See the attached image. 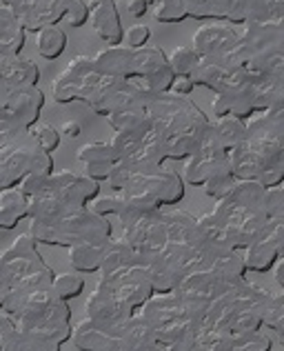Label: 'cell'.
Listing matches in <instances>:
<instances>
[{
	"mask_svg": "<svg viewBox=\"0 0 284 351\" xmlns=\"http://www.w3.org/2000/svg\"><path fill=\"white\" fill-rule=\"evenodd\" d=\"M260 322L267 325L282 343V327H284V295L280 291H271L269 298L260 307Z\"/></svg>",
	"mask_w": 284,
	"mask_h": 351,
	"instance_id": "39",
	"label": "cell"
},
{
	"mask_svg": "<svg viewBox=\"0 0 284 351\" xmlns=\"http://www.w3.org/2000/svg\"><path fill=\"white\" fill-rule=\"evenodd\" d=\"M53 287H56L60 298L71 300V298H76V295L82 293V289H85V280H82V276H78V274L65 271V274L56 276V282H53Z\"/></svg>",
	"mask_w": 284,
	"mask_h": 351,
	"instance_id": "46",
	"label": "cell"
},
{
	"mask_svg": "<svg viewBox=\"0 0 284 351\" xmlns=\"http://www.w3.org/2000/svg\"><path fill=\"white\" fill-rule=\"evenodd\" d=\"M125 5H127V12H129L131 16H135V18L144 16L146 12H149V7H151L149 0H125Z\"/></svg>",
	"mask_w": 284,
	"mask_h": 351,
	"instance_id": "55",
	"label": "cell"
},
{
	"mask_svg": "<svg viewBox=\"0 0 284 351\" xmlns=\"http://www.w3.org/2000/svg\"><path fill=\"white\" fill-rule=\"evenodd\" d=\"M0 3H3V7H12V9H16L18 5H23L25 0H0Z\"/></svg>",
	"mask_w": 284,
	"mask_h": 351,
	"instance_id": "58",
	"label": "cell"
},
{
	"mask_svg": "<svg viewBox=\"0 0 284 351\" xmlns=\"http://www.w3.org/2000/svg\"><path fill=\"white\" fill-rule=\"evenodd\" d=\"M271 345H273L271 336L255 329V331H246V334L224 338L218 351H269Z\"/></svg>",
	"mask_w": 284,
	"mask_h": 351,
	"instance_id": "37",
	"label": "cell"
},
{
	"mask_svg": "<svg viewBox=\"0 0 284 351\" xmlns=\"http://www.w3.org/2000/svg\"><path fill=\"white\" fill-rule=\"evenodd\" d=\"M105 351H127L120 343H118V340H116V343L112 345V347H109V349H105Z\"/></svg>",
	"mask_w": 284,
	"mask_h": 351,
	"instance_id": "59",
	"label": "cell"
},
{
	"mask_svg": "<svg viewBox=\"0 0 284 351\" xmlns=\"http://www.w3.org/2000/svg\"><path fill=\"white\" fill-rule=\"evenodd\" d=\"M100 78H103V73L98 71L94 56H85V53L73 56L67 67L51 80L53 100L60 105L73 103V100L87 103L89 94L94 91Z\"/></svg>",
	"mask_w": 284,
	"mask_h": 351,
	"instance_id": "6",
	"label": "cell"
},
{
	"mask_svg": "<svg viewBox=\"0 0 284 351\" xmlns=\"http://www.w3.org/2000/svg\"><path fill=\"white\" fill-rule=\"evenodd\" d=\"M27 232L38 243L73 247L89 238L112 236V223L91 207H76L58 220H31Z\"/></svg>",
	"mask_w": 284,
	"mask_h": 351,
	"instance_id": "3",
	"label": "cell"
},
{
	"mask_svg": "<svg viewBox=\"0 0 284 351\" xmlns=\"http://www.w3.org/2000/svg\"><path fill=\"white\" fill-rule=\"evenodd\" d=\"M47 267L38 254V240L29 232L18 236L12 247L5 249L3 258H0V291L12 289L16 282H21L29 274Z\"/></svg>",
	"mask_w": 284,
	"mask_h": 351,
	"instance_id": "7",
	"label": "cell"
},
{
	"mask_svg": "<svg viewBox=\"0 0 284 351\" xmlns=\"http://www.w3.org/2000/svg\"><path fill=\"white\" fill-rule=\"evenodd\" d=\"M146 114L151 116V129L162 138L173 134H196L203 138L211 123L189 96H178L171 91H155L146 105Z\"/></svg>",
	"mask_w": 284,
	"mask_h": 351,
	"instance_id": "4",
	"label": "cell"
},
{
	"mask_svg": "<svg viewBox=\"0 0 284 351\" xmlns=\"http://www.w3.org/2000/svg\"><path fill=\"white\" fill-rule=\"evenodd\" d=\"M142 351H167V349H164V347H160L158 343H155V345H151V347H146V349H142Z\"/></svg>",
	"mask_w": 284,
	"mask_h": 351,
	"instance_id": "60",
	"label": "cell"
},
{
	"mask_svg": "<svg viewBox=\"0 0 284 351\" xmlns=\"http://www.w3.org/2000/svg\"><path fill=\"white\" fill-rule=\"evenodd\" d=\"M27 29L12 7H0V56H21Z\"/></svg>",
	"mask_w": 284,
	"mask_h": 351,
	"instance_id": "28",
	"label": "cell"
},
{
	"mask_svg": "<svg viewBox=\"0 0 284 351\" xmlns=\"http://www.w3.org/2000/svg\"><path fill=\"white\" fill-rule=\"evenodd\" d=\"M58 132L69 136V138H78L82 134V123H78L76 118H67V120H62V125H60Z\"/></svg>",
	"mask_w": 284,
	"mask_h": 351,
	"instance_id": "56",
	"label": "cell"
},
{
	"mask_svg": "<svg viewBox=\"0 0 284 351\" xmlns=\"http://www.w3.org/2000/svg\"><path fill=\"white\" fill-rule=\"evenodd\" d=\"M153 9V18L160 23H180L187 18L185 12V3L182 0H158V3L151 5Z\"/></svg>",
	"mask_w": 284,
	"mask_h": 351,
	"instance_id": "44",
	"label": "cell"
},
{
	"mask_svg": "<svg viewBox=\"0 0 284 351\" xmlns=\"http://www.w3.org/2000/svg\"><path fill=\"white\" fill-rule=\"evenodd\" d=\"M38 64L23 56H0V87L38 85Z\"/></svg>",
	"mask_w": 284,
	"mask_h": 351,
	"instance_id": "26",
	"label": "cell"
},
{
	"mask_svg": "<svg viewBox=\"0 0 284 351\" xmlns=\"http://www.w3.org/2000/svg\"><path fill=\"white\" fill-rule=\"evenodd\" d=\"M180 256H182L180 245H167L149 265L144 267L146 274H149V280L153 285V293H171L178 287V282L182 280Z\"/></svg>",
	"mask_w": 284,
	"mask_h": 351,
	"instance_id": "16",
	"label": "cell"
},
{
	"mask_svg": "<svg viewBox=\"0 0 284 351\" xmlns=\"http://www.w3.org/2000/svg\"><path fill=\"white\" fill-rule=\"evenodd\" d=\"M27 196H40V193H44L49 187H51V176H42V173H29L27 178L18 184Z\"/></svg>",
	"mask_w": 284,
	"mask_h": 351,
	"instance_id": "50",
	"label": "cell"
},
{
	"mask_svg": "<svg viewBox=\"0 0 284 351\" xmlns=\"http://www.w3.org/2000/svg\"><path fill=\"white\" fill-rule=\"evenodd\" d=\"M151 129H131V132H116L114 138L109 143H112L114 152L118 156V160H127L131 158V156L140 149V145L144 141V136L149 134Z\"/></svg>",
	"mask_w": 284,
	"mask_h": 351,
	"instance_id": "40",
	"label": "cell"
},
{
	"mask_svg": "<svg viewBox=\"0 0 284 351\" xmlns=\"http://www.w3.org/2000/svg\"><path fill=\"white\" fill-rule=\"evenodd\" d=\"M227 156H229V167H231L235 180H258L262 169L267 167V162L253 149H249L246 143H240L233 149H229Z\"/></svg>",
	"mask_w": 284,
	"mask_h": 351,
	"instance_id": "31",
	"label": "cell"
},
{
	"mask_svg": "<svg viewBox=\"0 0 284 351\" xmlns=\"http://www.w3.org/2000/svg\"><path fill=\"white\" fill-rule=\"evenodd\" d=\"M65 18L71 27H82L89 21V5L85 3V0H71Z\"/></svg>",
	"mask_w": 284,
	"mask_h": 351,
	"instance_id": "52",
	"label": "cell"
},
{
	"mask_svg": "<svg viewBox=\"0 0 284 351\" xmlns=\"http://www.w3.org/2000/svg\"><path fill=\"white\" fill-rule=\"evenodd\" d=\"M107 123L114 127V132H131V129H151V116L146 114V107L122 109V112L109 114Z\"/></svg>",
	"mask_w": 284,
	"mask_h": 351,
	"instance_id": "38",
	"label": "cell"
},
{
	"mask_svg": "<svg viewBox=\"0 0 284 351\" xmlns=\"http://www.w3.org/2000/svg\"><path fill=\"white\" fill-rule=\"evenodd\" d=\"M220 7L231 25L284 21V0H220Z\"/></svg>",
	"mask_w": 284,
	"mask_h": 351,
	"instance_id": "13",
	"label": "cell"
},
{
	"mask_svg": "<svg viewBox=\"0 0 284 351\" xmlns=\"http://www.w3.org/2000/svg\"><path fill=\"white\" fill-rule=\"evenodd\" d=\"M67 47V34L58 25H47L36 34V49L44 60H56Z\"/></svg>",
	"mask_w": 284,
	"mask_h": 351,
	"instance_id": "34",
	"label": "cell"
},
{
	"mask_svg": "<svg viewBox=\"0 0 284 351\" xmlns=\"http://www.w3.org/2000/svg\"><path fill=\"white\" fill-rule=\"evenodd\" d=\"M284 247V220H267V225L260 229V234L251 240V245L244 249V269L246 271H269L282 258Z\"/></svg>",
	"mask_w": 284,
	"mask_h": 351,
	"instance_id": "9",
	"label": "cell"
},
{
	"mask_svg": "<svg viewBox=\"0 0 284 351\" xmlns=\"http://www.w3.org/2000/svg\"><path fill=\"white\" fill-rule=\"evenodd\" d=\"M229 56L251 73L284 71V21L244 23Z\"/></svg>",
	"mask_w": 284,
	"mask_h": 351,
	"instance_id": "1",
	"label": "cell"
},
{
	"mask_svg": "<svg viewBox=\"0 0 284 351\" xmlns=\"http://www.w3.org/2000/svg\"><path fill=\"white\" fill-rule=\"evenodd\" d=\"M167 60L171 64V69L176 76H189L194 67L198 64L200 56L196 53V49L191 45H180V47L171 49V53H167Z\"/></svg>",
	"mask_w": 284,
	"mask_h": 351,
	"instance_id": "41",
	"label": "cell"
},
{
	"mask_svg": "<svg viewBox=\"0 0 284 351\" xmlns=\"http://www.w3.org/2000/svg\"><path fill=\"white\" fill-rule=\"evenodd\" d=\"M198 227V240L205 247L214 249V252H224V249H233L231 240H229L227 227L216 218V214H205L196 220Z\"/></svg>",
	"mask_w": 284,
	"mask_h": 351,
	"instance_id": "33",
	"label": "cell"
},
{
	"mask_svg": "<svg viewBox=\"0 0 284 351\" xmlns=\"http://www.w3.org/2000/svg\"><path fill=\"white\" fill-rule=\"evenodd\" d=\"M207 307L205 304H196L189 300H182L176 293H153L149 300L142 304L140 316L146 318L153 327L169 325L176 320H189V318H200Z\"/></svg>",
	"mask_w": 284,
	"mask_h": 351,
	"instance_id": "11",
	"label": "cell"
},
{
	"mask_svg": "<svg viewBox=\"0 0 284 351\" xmlns=\"http://www.w3.org/2000/svg\"><path fill=\"white\" fill-rule=\"evenodd\" d=\"M118 340V331L105 325H98L94 320H82L73 327L71 343L80 351H105Z\"/></svg>",
	"mask_w": 284,
	"mask_h": 351,
	"instance_id": "27",
	"label": "cell"
},
{
	"mask_svg": "<svg viewBox=\"0 0 284 351\" xmlns=\"http://www.w3.org/2000/svg\"><path fill=\"white\" fill-rule=\"evenodd\" d=\"M29 134L34 136V141L38 143L42 149H47L49 154H53V152L58 149V145H60V132L51 123H36L29 129Z\"/></svg>",
	"mask_w": 284,
	"mask_h": 351,
	"instance_id": "45",
	"label": "cell"
},
{
	"mask_svg": "<svg viewBox=\"0 0 284 351\" xmlns=\"http://www.w3.org/2000/svg\"><path fill=\"white\" fill-rule=\"evenodd\" d=\"M273 267H276V282H278V287H284V261H282V258H278Z\"/></svg>",
	"mask_w": 284,
	"mask_h": 351,
	"instance_id": "57",
	"label": "cell"
},
{
	"mask_svg": "<svg viewBox=\"0 0 284 351\" xmlns=\"http://www.w3.org/2000/svg\"><path fill=\"white\" fill-rule=\"evenodd\" d=\"M211 125H214L216 134L220 138V143H222V147H224L227 152L233 149V147H237L240 143H244V138H246V120L235 118V116H218Z\"/></svg>",
	"mask_w": 284,
	"mask_h": 351,
	"instance_id": "35",
	"label": "cell"
},
{
	"mask_svg": "<svg viewBox=\"0 0 284 351\" xmlns=\"http://www.w3.org/2000/svg\"><path fill=\"white\" fill-rule=\"evenodd\" d=\"M118 343L127 351H142L146 347L155 345V327L142 316H133L125 322L118 331Z\"/></svg>",
	"mask_w": 284,
	"mask_h": 351,
	"instance_id": "29",
	"label": "cell"
},
{
	"mask_svg": "<svg viewBox=\"0 0 284 351\" xmlns=\"http://www.w3.org/2000/svg\"><path fill=\"white\" fill-rule=\"evenodd\" d=\"M78 160L85 165V173L89 178H94L98 182L107 180L109 173H112L116 165L120 162L112 143H103V141L82 145L78 149Z\"/></svg>",
	"mask_w": 284,
	"mask_h": 351,
	"instance_id": "20",
	"label": "cell"
},
{
	"mask_svg": "<svg viewBox=\"0 0 284 351\" xmlns=\"http://www.w3.org/2000/svg\"><path fill=\"white\" fill-rule=\"evenodd\" d=\"M112 236L89 238L85 243L69 247V263L76 271H100L103 261L112 247Z\"/></svg>",
	"mask_w": 284,
	"mask_h": 351,
	"instance_id": "25",
	"label": "cell"
},
{
	"mask_svg": "<svg viewBox=\"0 0 284 351\" xmlns=\"http://www.w3.org/2000/svg\"><path fill=\"white\" fill-rule=\"evenodd\" d=\"M244 280V278H242ZM240 280H231L227 276L218 274L216 269H205V271H196L191 276H185L178 287L173 289V293L180 295L182 300H189V302H196V304H207L214 302L216 298H220L222 293H227L231 287Z\"/></svg>",
	"mask_w": 284,
	"mask_h": 351,
	"instance_id": "10",
	"label": "cell"
},
{
	"mask_svg": "<svg viewBox=\"0 0 284 351\" xmlns=\"http://www.w3.org/2000/svg\"><path fill=\"white\" fill-rule=\"evenodd\" d=\"M96 67L103 76L116 78H133L135 76V49L127 45H107L96 56Z\"/></svg>",
	"mask_w": 284,
	"mask_h": 351,
	"instance_id": "21",
	"label": "cell"
},
{
	"mask_svg": "<svg viewBox=\"0 0 284 351\" xmlns=\"http://www.w3.org/2000/svg\"><path fill=\"white\" fill-rule=\"evenodd\" d=\"M135 265H140V263H138V256H135L131 245L127 243L125 238L112 240V247H109V252L103 261V267H100V282L98 285H112L114 280H118L122 274H127Z\"/></svg>",
	"mask_w": 284,
	"mask_h": 351,
	"instance_id": "24",
	"label": "cell"
},
{
	"mask_svg": "<svg viewBox=\"0 0 284 351\" xmlns=\"http://www.w3.org/2000/svg\"><path fill=\"white\" fill-rule=\"evenodd\" d=\"M44 94L38 85L0 87V134L27 132L38 123Z\"/></svg>",
	"mask_w": 284,
	"mask_h": 351,
	"instance_id": "5",
	"label": "cell"
},
{
	"mask_svg": "<svg viewBox=\"0 0 284 351\" xmlns=\"http://www.w3.org/2000/svg\"><path fill=\"white\" fill-rule=\"evenodd\" d=\"M51 182H53V191L73 207H87L89 202L96 200L100 193V182L89 178L87 173L82 176V173H73L67 169L53 171Z\"/></svg>",
	"mask_w": 284,
	"mask_h": 351,
	"instance_id": "17",
	"label": "cell"
},
{
	"mask_svg": "<svg viewBox=\"0 0 284 351\" xmlns=\"http://www.w3.org/2000/svg\"><path fill=\"white\" fill-rule=\"evenodd\" d=\"M85 313H87V320H94L98 325H105L109 329L120 331V327L133 316L135 311L127 307L122 300H118L112 291L98 287L87 298Z\"/></svg>",
	"mask_w": 284,
	"mask_h": 351,
	"instance_id": "14",
	"label": "cell"
},
{
	"mask_svg": "<svg viewBox=\"0 0 284 351\" xmlns=\"http://www.w3.org/2000/svg\"><path fill=\"white\" fill-rule=\"evenodd\" d=\"M233 184H235V176L231 173V167H227L222 171H218L214 173L211 178H209L203 187H205V193L209 198H214V200H222L229 191L233 189Z\"/></svg>",
	"mask_w": 284,
	"mask_h": 351,
	"instance_id": "43",
	"label": "cell"
},
{
	"mask_svg": "<svg viewBox=\"0 0 284 351\" xmlns=\"http://www.w3.org/2000/svg\"><path fill=\"white\" fill-rule=\"evenodd\" d=\"M240 64H237L229 53L224 56H216V58H200L194 71L189 73V78L194 80V85H203L216 91L224 85V80L231 76V71H235Z\"/></svg>",
	"mask_w": 284,
	"mask_h": 351,
	"instance_id": "22",
	"label": "cell"
},
{
	"mask_svg": "<svg viewBox=\"0 0 284 351\" xmlns=\"http://www.w3.org/2000/svg\"><path fill=\"white\" fill-rule=\"evenodd\" d=\"M89 25L107 45H122L125 29L120 25L116 0H89Z\"/></svg>",
	"mask_w": 284,
	"mask_h": 351,
	"instance_id": "19",
	"label": "cell"
},
{
	"mask_svg": "<svg viewBox=\"0 0 284 351\" xmlns=\"http://www.w3.org/2000/svg\"><path fill=\"white\" fill-rule=\"evenodd\" d=\"M237 43V29L233 25H203L194 34L191 47L200 58H216L229 53Z\"/></svg>",
	"mask_w": 284,
	"mask_h": 351,
	"instance_id": "18",
	"label": "cell"
},
{
	"mask_svg": "<svg viewBox=\"0 0 284 351\" xmlns=\"http://www.w3.org/2000/svg\"><path fill=\"white\" fill-rule=\"evenodd\" d=\"M284 180V162L278 165H271V167L262 169V173L258 176V182L262 184L264 189H271V187H278Z\"/></svg>",
	"mask_w": 284,
	"mask_h": 351,
	"instance_id": "53",
	"label": "cell"
},
{
	"mask_svg": "<svg viewBox=\"0 0 284 351\" xmlns=\"http://www.w3.org/2000/svg\"><path fill=\"white\" fill-rule=\"evenodd\" d=\"M260 73H251L244 67H237L231 71V76L224 80V85L216 91L214 98V114L218 116H235L246 120L255 114L253 105V82L258 80Z\"/></svg>",
	"mask_w": 284,
	"mask_h": 351,
	"instance_id": "8",
	"label": "cell"
},
{
	"mask_svg": "<svg viewBox=\"0 0 284 351\" xmlns=\"http://www.w3.org/2000/svg\"><path fill=\"white\" fill-rule=\"evenodd\" d=\"M0 187H18L29 173H53V158L27 132L0 134Z\"/></svg>",
	"mask_w": 284,
	"mask_h": 351,
	"instance_id": "2",
	"label": "cell"
},
{
	"mask_svg": "<svg viewBox=\"0 0 284 351\" xmlns=\"http://www.w3.org/2000/svg\"><path fill=\"white\" fill-rule=\"evenodd\" d=\"M91 209L96 211L100 216H118L122 209V200H120V191H114V193H107V196H100L91 202Z\"/></svg>",
	"mask_w": 284,
	"mask_h": 351,
	"instance_id": "48",
	"label": "cell"
},
{
	"mask_svg": "<svg viewBox=\"0 0 284 351\" xmlns=\"http://www.w3.org/2000/svg\"><path fill=\"white\" fill-rule=\"evenodd\" d=\"M185 3L187 18H198V21H224L220 0H182Z\"/></svg>",
	"mask_w": 284,
	"mask_h": 351,
	"instance_id": "42",
	"label": "cell"
},
{
	"mask_svg": "<svg viewBox=\"0 0 284 351\" xmlns=\"http://www.w3.org/2000/svg\"><path fill=\"white\" fill-rule=\"evenodd\" d=\"M149 36H151V29L146 25H131L129 29L125 32L122 43L131 49H140L144 45H149Z\"/></svg>",
	"mask_w": 284,
	"mask_h": 351,
	"instance_id": "51",
	"label": "cell"
},
{
	"mask_svg": "<svg viewBox=\"0 0 284 351\" xmlns=\"http://www.w3.org/2000/svg\"><path fill=\"white\" fill-rule=\"evenodd\" d=\"M135 76L142 78L155 91H169L176 80L167 53L158 45H144L135 49Z\"/></svg>",
	"mask_w": 284,
	"mask_h": 351,
	"instance_id": "12",
	"label": "cell"
},
{
	"mask_svg": "<svg viewBox=\"0 0 284 351\" xmlns=\"http://www.w3.org/2000/svg\"><path fill=\"white\" fill-rule=\"evenodd\" d=\"M194 80H191L189 76H176V80H173L171 85V94H178V96H189L191 91H194Z\"/></svg>",
	"mask_w": 284,
	"mask_h": 351,
	"instance_id": "54",
	"label": "cell"
},
{
	"mask_svg": "<svg viewBox=\"0 0 284 351\" xmlns=\"http://www.w3.org/2000/svg\"><path fill=\"white\" fill-rule=\"evenodd\" d=\"M198 334V318L176 320L169 325L155 327V343L167 351H194Z\"/></svg>",
	"mask_w": 284,
	"mask_h": 351,
	"instance_id": "23",
	"label": "cell"
},
{
	"mask_svg": "<svg viewBox=\"0 0 284 351\" xmlns=\"http://www.w3.org/2000/svg\"><path fill=\"white\" fill-rule=\"evenodd\" d=\"M107 291H112L118 300H122L129 309H142V304L153 295V285L149 280V274L142 265L131 267L129 271L122 274L120 278L112 285H98Z\"/></svg>",
	"mask_w": 284,
	"mask_h": 351,
	"instance_id": "15",
	"label": "cell"
},
{
	"mask_svg": "<svg viewBox=\"0 0 284 351\" xmlns=\"http://www.w3.org/2000/svg\"><path fill=\"white\" fill-rule=\"evenodd\" d=\"M16 336H18L16 320L3 311V316H0V351H12L14 343H16Z\"/></svg>",
	"mask_w": 284,
	"mask_h": 351,
	"instance_id": "49",
	"label": "cell"
},
{
	"mask_svg": "<svg viewBox=\"0 0 284 351\" xmlns=\"http://www.w3.org/2000/svg\"><path fill=\"white\" fill-rule=\"evenodd\" d=\"M60 345L62 343L58 338L44 334V331L18 327V336L12 351H60Z\"/></svg>",
	"mask_w": 284,
	"mask_h": 351,
	"instance_id": "36",
	"label": "cell"
},
{
	"mask_svg": "<svg viewBox=\"0 0 284 351\" xmlns=\"http://www.w3.org/2000/svg\"><path fill=\"white\" fill-rule=\"evenodd\" d=\"M262 211L267 214L269 220H280V218L284 220V189H282V184L264 191Z\"/></svg>",
	"mask_w": 284,
	"mask_h": 351,
	"instance_id": "47",
	"label": "cell"
},
{
	"mask_svg": "<svg viewBox=\"0 0 284 351\" xmlns=\"http://www.w3.org/2000/svg\"><path fill=\"white\" fill-rule=\"evenodd\" d=\"M23 218H29V198L21 187H9L0 193V227L12 229Z\"/></svg>",
	"mask_w": 284,
	"mask_h": 351,
	"instance_id": "32",
	"label": "cell"
},
{
	"mask_svg": "<svg viewBox=\"0 0 284 351\" xmlns=\"http://www.w3.org/2000/svg\"><path fill=\"white\" fill-rule=\"evenodd\" d=\"M149 3H151V5H153V3H158V0H149Z\"/></svg>",
	"mask_w": 284,
	"mask_h": 351,
	"instance_id": "61",
	"label": "cell"
},
{
	"mask_svg": "<svg viewBox=\"0 0 284 351\" xmlns=\"http://www.w3.org/2000/svg\"><path fill=\"white\" fill-rule=\"evenodd\" d=\"M162 220H164V229H167V238L169 245H194L198 243V227H196V218L187 214V211H162Z\"/></svg>",
	"mask_w": 284,
	"mask_h": 351,
	"instance_id": "30",
	"label": "cell"
}]
</instances>
